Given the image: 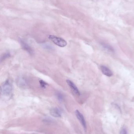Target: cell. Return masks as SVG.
Returning <instances> with one entry per match:
<instances>
[{
    "mask_svg": "<svg viewBox=\"0 0 134 134\" xmlns=\"http://www.w3.org/2000/svg\"><path fill=\"white\" fill-rule=\"evenodd\" d=\"M12 85L9 80H7L4 83L3 87H1V93L5 97H9L12 94Z\"/></svg>",
    "mask_w": 134,
    "mask_h": 134,
    "instance_id": "1",
    "label": "cell"
},
{
    "mask_svg": "<svg viewBox=\"0 0 134 134\" xmlns=\"http://www.w3.org/2000/svg\"><path fill=\"white\" fill-rule=\"evenodd\" d=\"M48 38L54 44L58 46L64 47L67 46V41L61 38L56 37V36L50 35L48 36Z\"/></svg>",
    "mask_w": 134,
    "mask_h": 134,
    "instance_id": "2",
    "label": "cell"
},
{
    "mask_svg": "<svg viewBox=\"0 0 134 134\" xmlns=\"http://www.w3.org/2000/svg\"><path fill=\"white\" fill-rule=\"evenodd\" d=\"M75 114L79 121L81 125H82V126L84 128V130H86L87 129V125H86V121H85V118L83 115L78 110H77L75 111Z\"/></svg>",
    "mask_w": 134,
    "mask_h": 134,
    "instance_id": "3",
    "label": "cell"
},
{
    "mask_svg": "<svg viewBox=\"0 0 134 134\" xmlns=\"http://www.w3.org/2000/svg\"><path fill=\"white\" fill-rule=\"evenodd\" d=\"M67 82L68 85L69 86L70 88L74 94L78 96H79L80 95V93L79 92L78 88L72 81H71V80H67Z\"/></svg>",
    "mask_w": 134,
    "mask_h": 134,
    "instance_id": "4",
    "label": "cell"
},
{
    "mask_svg": "<svg viewBox=\"0 0 134 134\" xmlns=\"http://www.w3.org/2000/svg\"><path fill=\"white\" fill-rule=\"evenodd\" d=\"M20 42L21 46L23 49H24L25 51H27V52L30 55H33L34 53V51L31 47L23 40H20Z\"/></svg>",
    "mask_w": 134,
    "mask_h": 134,
    "instance_id": "5",
    "label": "cell"
},
{
    "mask_svg": "<svg viewBox=\"0 0 134 134\" xmlns=\"http://www.w3.org/2000/svg\"><path fill=\"white\" fill-rule=\"evenodd\" d=\"M100 69L102 73L107 77H112L113 75L112 71L105 66H100Z\"/></svg>",
    "mask_w": 134,
    "mask_h": 134,
    "instance_id": "6",
    "label": "cell"
},
{
    "mask_svg": "<svg viewBox=\"0 0 134 134\" xmlns=\"http://www.w3.org/2000/svg\"><path fill=\"white\" fill-rule=\"evenodd\" d=\"M17 83L18 86L21 88H25L27 86V82L26 79L23 77H19L17 79Z\"/></svg>",
    "mask_w": 134,
    "mask_h": 134,
    "instance_id": "7",
    "label": "cell"
},
{
    "mask_svg": "<svg viewBox=\"0 0 134 134\" xmlns=\"http://www.w3.org/2000/svg\"><path fill=\"white\" fill-rule=\"evenodd\" d=\"M50 113L51 115L55 117H60L61 116L60 110L57 108H54L51 109L50 110Z\"/></svg>",
    "mask_w": 134,
    "mask_h": 134,
    "instance_id": "8",
    "label": "cell"
},
{
    "mask_svg": "<svg viewBox=\"0 0 134 134\" xmlns=\"http://www.w3.org/2000/svg\"><path fill=\"white\" fill-rule=\"evenodd\" d=\"M101 46L103 47V48L107 50V51H108V52L113 53L114 51V50L113 47L108 44L105 43H101Z\"/></svg>",
    "mask_w": 134,
    "mask_h": 134,
    "instance_id": "9",
    "label": "cell"
},
{
    "mask_svg": "<svg viewBox=\"0 0 134 134\" xmlns=\"http://www.w3.org/2000/svg\"><path fill=\"white\" fill-rule=\"evenodd\" d=\"M56 96L58 99L61 101H63L64 99V96L60 92H57L56 93Z\"/></svg>",
    "mask_w": 134,
    "mask_h": 134,
    "instance_id": "10",
    "label": "cell"
},
{
    "mask_svg": "<svg viewBox=\"0 0 134 134\" xmlns=\"http://www.w3.org/2000/svg\"><path fill=\"white\" fill-rule=\"evenodd\" d=\"M119 134H128L127 128L125 126H123L121 128Z\"/></svg>",
    "mask_w": 134,
    "mask_h": 134,
    "instance_id": "11",
    "label": "cell"
},
{
    "mask_svg": "<svg viewBox=\"0 0 134 134\" xmlns=\"http://www.w3.org/2000/svg\"><path fill=\"white\" fill-rule=\"evenodd\" d=\"M39 83L40 84L41 86L43 88H45L46 87H47V86L48 85L47 84L46 82H45L43 80H39Z\"/></svg>",
    "mask_w": 134,
    "mask_h": 134,
    "instance_id": "12",
    "label": "cell"
},
{
    "mask_svg": "<svg viewBox=\"0 0 134 134\" xmlns=\"http://www.w3.org/2000/svg\"><path fill=\"white\" fill-rule=\"evenodd\" d=\"M10 57V54L9 53H7L3 55V56L1 58V61L5 60L6 58H8Z\"/></svg>",
    "mask_w": 134,
    "mask_h": 134,
    "instance_id": "13",
    "label": "cell"
},
{
    "mask_svg": "<svg viewBox=\"0 0 134 134\" xmlns=\"http://www.w3.org/2000/svg\"><path fill=\"white\" fill-rule=\"evenodd\" d=\"M45 48L46 49H50V50H51V49H52V46H50V45H46Z\"/></svg>",
    "mask_w": 134,
    "mask_h": 134,
    "instance_id": "14",
    "label": "cell"
}]
</instances>
